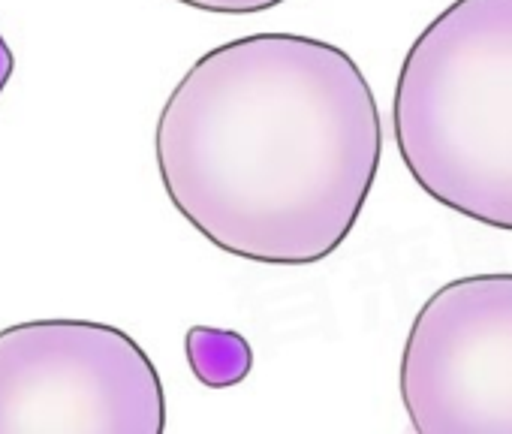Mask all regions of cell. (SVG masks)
Here are the masks:
<instances>
[{
    "mask_svg": "<svg viewBox=\"0 0 512 434\" xmlns=\"http://www.w3.org/2000/svg\"><path fill=\"white\" fill-rule=\"evenodd\" d=\"M169 202L214 248L263 266H314L353 233L383 127L359 64L302 34L205 52L157 118Z\"/></svg>",
    "mask_w": 512,
    "mask_h": 434,
    "instance_id": "6da1fadb",
    "label": "cell"
},
{
    "mask_svg": "<svg viewBox=\"0 0 512 434\" xmlns=\"http://www.w3.org/2000/svg\"><path fill=\"white\" fill-rule=\"evenodd\" d=\"M392 121L431 199L512 230V0H455L413 40Z\"/></svg>",
    "mask_w": 512,
    "mask_h": 434,
    "instance_id": "7a4b0ae2",
    "label": "cell"
},
{
    "mask_svg": "<svg viewBox=\"0 0 512 434\" xmlns=\"http://www.w3.org/2000/svg\"><path fill=\"white\" fill-rule=\"evenodd\" d=\"M163 383L118 326L28 320L0 329V434H160Z\"/></svg>",
    "mask_w": 512,
    "mask_h": 434,
    "instance_id": "3957f363",
    "label": "cell"
},
{
    "mask_svg": "<svg viewBox=\"0 0 512 434\" xmlns=\"http://www.w3.org/2000/svg\"><path fill=\"white\" fill-rule=\"evenodd\" d=\"M401 401L419 434H512V275L449 281L419 308Z\"/></svg>",
    "mask_w": 512,
    "mask_h": 434,
    "instance_id": "277c9868",
    "label": "cell"
},
{
    "mask_svg": "<svg viewBox=\"0 0 512 434\" xmlns=\"http://www.w3.org/2000/svg\"><path fill=\"white\" fill-rule=\"evenodd\" d=\"M187 362L196 380L208 389H226L250 374L253 353L250 344L229 329L193 326L187 332Z\"/></svg>",
    "mask_w": 512,
    "mask_h": 434,
    "instance_id": "5b68a950",
    "label": "cell"
},
{
    "mask_svg": "<svg viewBox=\"0 0 512 434\" xmlns=\"http://www.w3.org/2000/svg\"><path fill=\"white\" fill-rule=\"evenodd\" d=\"M184 7L202 10V13H226V16H247V13H263L272 10L284 0H178Z\"/></svg>",
    "mask_w": 512,
    "mask_h": 434,
    "instance_id": "8992f818",
    "label": "cell"
},
{
    "mask_svg": "<svg viewBox=\"0 0 512 434\" xmlns=\"http://www.w3.org/2000/svg\"><path fill=\"white\" fill-rule=\"evenodd\" d=\"M13 70H16L13 49L7 46L4 34H0V94H4V88L10 85V79H13Z\"/></svg>",
    "mask_w": 512,
    "mask_h": 434,
    "instance_id": "52a82bcc",
    "label": "cell"
}]
</instances>
